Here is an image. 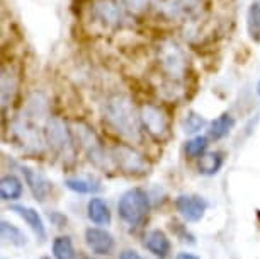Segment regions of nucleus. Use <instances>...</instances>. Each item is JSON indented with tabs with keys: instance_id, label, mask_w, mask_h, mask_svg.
I'll list each match as a JSON object with an SVG mask.
<instances>
[{
	"instance_id": "f257e3e1",
	"label": "nucleus",
	"mask_w": 260,
	"mask_h": 259,
	"mask_svg": "<svg viewBox=\"0 0 260 259\" xmlns=\"http://www.w3.org/2000/svg\"><path fill=\"white\" fill-rule=\"evenodd\" d=\"M104 121L122 138L138 141L141 138V116L136 113L133 101L126 94H114L104 104Z\"/></svg>"
},
{
	"instance_id": "f03ea898",
	"label": "nucleus",
	"mask_w": 260,
	"mask_h": 259,
	"mask_svg": "<svg viewBox=\"0 0 260 259\" xmlns=\"http://www.w3.org/2000/svg\"><path fill=\"white\" fill-rule=\"evenodd\" d=\"M117 213L126 225L138 227L145 222L150 213L148 193L141 188H131L117 202Z\"/></svg>"
},
{
	"instance_id": "7ed1b4c3",
	"label": "nucleus",
	"mask_w": 260,
	"mask_h": 259,
	"mask_svg": "<svg viewBox=\"0 0 260 259\" xmlns=\"http://www.w3.org/2000/svg\"><path fill=\"white\" fill-rule=\"evenodd\" d=\"M45 138L50 149L60 159L67 160V162H72L75 159V140H73L70 130L67 128V125L61 120H48L45 126Z\"/></svg>"
},
{
	"instance_id": "20e7f679",
	"label": "nucleus",
	"mask_w": 260,
	"mask_h": 259,
	"mask_svg": "<svg viewBox=\"0 0 260 259\" xmlns=\"http://www.w3.org/2000/svg\"><path fill=\"white\" fill-rule=\"evenodd\" d=\"M158 60H160V67L170 79H182L185 70H187V58H185V53L182 51L175 41H165L164 45L160 46L158 51Z\"/></svg>"
},
{
	"instance_id": "39448f33",
	"label": "nucleus",
	"mask_w": 260,
	"mask_h": 259,
	"mask_svg": "<svg viewBox=\"0 0 260 259\" xmlns=\"http://www.w3.org/2000/svg\"><path fill=\"white\" fill-rule=\"evenodd\" d=\"M75 138L78 141V145L85 150L87 157L92 164H95L97 167L101 165H106L107 162V155L104 152V147H102V141L101 138L97 136V133L94 130L90 128L89 125L85 123H75Z\"/></svg>"
},
{
	"instance_id": "423d86ee",
	"label": "nucleus",
	"mask_w": 260,
	"mask_h": 259,
	"mask_svg": "<svg viewBox=\"0 0 260 259\" xmlns=\"http://www.w3.org/2000/svg\"><path fill=\"white\" fill-rule=\"evenodd\" d=\"M111 160L117 169H121L126 174H145L148 172V164L143 159V155L136 152L129 145H116L111 150Z\"/></svg>"
},
{
	"instance_id": "0eeeda50",
	"label": "nucleus",
	"mask_w": 260,
	"mask_h": 259,
	"mask_svg": "<svg viewBox=\"0 0 260 259\" xmlns=\"http://www.w3.org/2000/svg\"><path fill=\"white\" fill-rule=\"evenodd\" d=\"M141 123L146 131L156 140H165L169 136V120L164 111L155 104H145L141 107Z\"/></svg>"
},
{
	"instance_id": "6e6552de",
	"label": "nucleus",
	"mask_w": 260,
	"mask_h": 259,
	"mask_svg": "<svg viewBox=\"0 0 260 259\" xmlns=\"http://www.w3.org/2000/svg\"><path fill=\"white\" fill-rule=\"evenodd\" d=\"M175 208H177V212L184 220L196 223L204 218V215L209 208V203L208 199L199 196V194H180L175 199Z\"/></svg>"
},
{
	"instance_id": "1a4fd4ad",
	"label": "nucleus",
	"mask_w": 260,
	"mask_h": 259,
	"mask_svg": "<svg viewBox=\"0 0 260 259\" xmlns=\"http://www.w3.org/2000/svg\"><path fill=\"white\" fill-rule=\"evenodd\" d=\"M85 244L94 254L107 256V254H111L114 251L116 241H114V237H112V234L107 232L106 228L89 227L85 231Z\"/></svg>"
},
{
	"instance_id": "9d476101",
	"label": "nucleus",
	"mask_w": 260,
	"mask_h": 259,
	"mask_svg": "<svg viewBox=\"0 0 260 259\" xmlns=\"http://www.w3.org/2000/svg\"><path fill=\"white\" fill-rule=\"evenodd\" d=\"M21 170H22L24 181H26V184L29 186V189H31L32 196L36 198L39 203H45L46 198L50 196V193H51V183L41 172H38V170H34L31 167H26V165H22Z\"/></svg>"
},
{
	"instance_id": "9b49d317",
	"label": "nucleus",
	"mask_w": 260,
	"mask_h": 259,
	"mask_svg": "<svg viewBox=\"0 0 260 259\" xmlns=\"http://www.w3.org/2000/svg\"><path fill=\"white\" fill-rule=\"evenodd\" d=\"M143 244H145V247L158 259H167L172 251L170 239L167 237L165 232L160 231V228H153V231L146 232Z\"/></svg>"
},
{
	"instance_id": "f8f14e48",
	"label": "nucleus",
	"mask_w": 260,
	"mask_h": 259,
	"mask_svg": "<svg viewBox=\"0 0 260 259\" xmlns=\"http://www.w3.org/2000/svg\"><path fill=\"white\" fill-rule=\"evenodd\" d=\"M11 212L19 215V217H21L24 222L32 228V232L36 234L39 241H45L46 239V227H45V222H43L41 215H39L36 210L31 208V207H24V205H11Z\"/></svg>"
},
{
	"instance_id": "ddd939ff",
	"label": "nucleus",
	"mask_w": 260,
	"mask_h": 259,
	"mask_svg": "<svg viewBox=\"0 0 260 259\" xmlns=\"http://www.w3.org/2000/svg\"><path fill=\"white\" fill-rule=\"evenodd\" d=\"M95 16L107 26H119L122 21V12L119 6L112 0H101L95 6Z\"/></svg>"
},
{
	"instance_id": "4468645a",
	"label": "nucleus",
	"mask_w": 260,
	"mask_h": 259,
	"mask_svg": "<svg viewBox=\"0 0 260 259\" xmlns=\"http://www.w3.org/2000/svg\"><path fill=\"white\" fill-rule=\"evenodd\" d=\"M87 215L90 222L95 225H109L111 223V210L102 198H90L87 203Z\"/></svg>"
},
{
	"instance_id": "2eb2a0df",
	"label": "nucleus",
	"mask_w": 260,
	"mask_h": 259,
	"mask_svg": "<svg viewBox=\"0 0 260 259\" xmlns=\"http://www.w3.org/2000/svg\"><path fill=\"white\" fill-rule=\"evenodd\" d=\"M199 0H170L165 6L167 12L172 17L177 19H190L199 12Z\"/></svg>"
},
{
	"instance_id": "dca6fc26",
	"label": "nucleus",
	"mask_w": 260,
	"mask_h": 259,
	"mask_svg": "<svg viewBox=\"0 0 260 259\" xmlns=\"http://www.w3.org/2000/svg\"><path fill=\"white\" fill-rule=\"evenodd\" d=\"M22 181L14 174H6L0 181V196L4 202H17L22 196Z\"/></svg>"
},
{
	"instance_id": "f3484780",
	"label": "nucleus",
	"mask_w": 260,
	"mask_h": 259,
	"mask_svg": "<svg viewBox=\"0 0 260 259\" xmlns=\"http://www.w3.org/2000/svg\"><path fill=\"white\" fill-rule=\"evenodd\" d=\"M0 234H2V241L6 244H11V246L16 247H22L27 244V237L21 228L9 223L7 220H2L0 222Z\"/></svg>"
},
{
	"instance_id": "a211bd4d",
	"label": "nucleus",
	"mask_w": 260,
	"mask_h": 259,
	"mask_svg": "<svg viewBox=\"0 0 260 259\" xmlns=\"http://www.w3.org/2000/svg\"><path fill=\"white\" fill-rule=\"evenodd\" d=\"M0 97H2V107L4 111L7 109V106L11 104V101L14 99V94H16V75H14L12 70H9L7 67L2 68V82H0Z\"/></svg>"
},
{
	"instance_id": "6ab92c4d",
	"label": "nucleus",
	"mask_w": 260,
	"mask_h": 259,
	"mask_svg": "<svg viewBox=\"0 0 260 259\" xmlns=\"http://www.w3.org/2000/svg\"><path fill=\"white\" fill-rule=\"evenodd\" d=\"M223 164H224L223 154H219V152L204 154L203 157L199 159V164H198L199 174H203V176H214V174L219 172V169L223 167Z\"/></svg>"
},
{
	"instance_id": "aec40b11",
	"label": "nucleus",
	"mask_w": 260,
	"mask_h": 259,
	"mask_svg": "<svg viewBox=\"0 0 260 259\" xmlns=\"http://www.w3.org/2000/svg\"><path fill=\"white\" fill-rule=\"evenodd\" d=\"M65 186L70 189V191L78 193V194H94V193H99L102 189V186L97 181L83 179V178H68L65 179Z\"/></svg>"
},
{
	"instance_id": "412c9836",
	"label": "nucleus",
	"mask_w": 260,
	"mask_h": 259,
	"mask_svg": "<svg viewBox=\"0 0 260 259\" xmlns=\"http://www.w3.org/2000/svg\"><path fill=\"white\" fill-rule=\"evenodd\" d=\"M235 120L233 116H230L228 113H224L221 116H218L209 126V136L213 140H221L226 135H230V131L233 130Z\"/></svg>"
},
{
	"instance_id": "4be33fe9",
	"label": "nucleus",
	"mask_w": 260,
	"mask_h": 259,
	"mask_svg": "<svg viewBox=\"0 0 260 259\" xmlns=\"http://www.w3.org/2000/svg\"><path fill=\"white\" fill-rule=\"evenodd\" d=\"M53 256H55V259H77L72 239L67 236L56 237L53 241Z\"/></svg>"
},
{
	"instance_id": "5701e85b",
	"label": "nucleus",
	"mask_w": 260,
	"mask_h": 259,
	"mask_svg": "<svg viewBox=\"0 0 260 259\" xmlns=\"http://www.w3.org/2000/svg\"><path fill=\"white\" fill-rule=\"evenodd\" d=\"M248 34L253 41H260V0L253 2L247 14Z\"/></svg>"
},
{
	"instance_id": "b1692460",
	"label": "nucleus",
	"mask_w": 260,
	"mask_h": 259,
	"mask_svg": "<svg viewBox=\"0 0 260 259\" xmlns=\"http://www.w3.org/2000/svg\"><path fill=\"white\" fill-rule=\"evenodd\" d=\"M208 138L206 136H194L192 140H189L185 143V155L190 159H196V157H203L206 149H208Z\"/></svg>"
},
{
	"instance_id": "393cba45",
	"label": "nucleus",
	"mask_w": 260,
	"mask_h": 259,
	"mask_svg": "<svg viewBox=\"0 0 260 259\" xmlns=\"http://www.w3.org/2000/svg\"><path fill=\"white\" fill-rule=\"evenodd\" d=\"M204 125H206V120L203 118V116H199L196 113H189L182 121V128H184L185 133H189V135L198 133V131H201L204 128Z\"/></svg>"
},
{
	"instance_id": "a878e982",
	"label": "nucleus",
	"mask_w": 260,
	"mask_h": 259,
	"mask_svg": "<svg viewBox=\"0 0 260 259\" xmlns=\"http://www.w3.org/2000/svg\"><path fill=\"white\" fill-rule=\"evenodd\" d=\"M124 4L129 9H135V11H141L150 4V0H124Z\"/></svg>"
},
{
	"instance_id": "bb28decb",
	"label": "nucleus",
	"mask_w": 260,
	"mask_h": 259,
	"mask_svg": "<svg viewBox=\"0 0 260 259\" xmlns=\"http://www.w3.org/2000/svg\"><path fill=\"white\" fill-rule=\"evenodd\" d=\"M117 259H145V257L141 256L140 252L133 251V249H124V251L119 254V257H117Z\"/></svg>"
},
{
	"instance_id": "cd10ccee",
	"label": "nucleus",
	"mask_w": 260,
	"mask_h": 259,
	"mask_svg": "<svg viewBox=\"0 0 260 259\" xmlns=\"http://www.w3.org/2000/svg\"><path fill=\"white\" fill-rule=\"evenodd\" d=\"M50 218H51V222H55L56 227H65V223H67V217H65V215H61V213H58V212H53L50 215Z\"/></svg>"
},
{
	"instance_id": "c85d7f7f",
	"label": "nucleus",
	"mask_w": 260,
	"mask_h": 259,
	"mask_svg": "<svg viewBox=\"0 0 260 259\" xmlns=\"http://www.w3.org/2000/svg\"><path fill=\"white\" fill-rule=\"evenodd\" d=\"M175 259H199V257L194 256V254H189V252H180L175 256Z\"/></svg>"
},
{
	"instance_id": "c756f323",
	"label": "nucleus",
	"mask_w": 260,
	"mask_h": 259,
	"mask_svg": "<svg viewBox=\"0 0 260 259\" xmlns=\"http://www.w3.org/2000/svg\"><path fill=\"white\" fill-rule=\"evenodd\" d=\"M257 94H258V97H260V80H258V84H257Z\"/></svg>"
},
{
	"instance_id": "7c9ffc66",
	"label": "nucleus",
	"mask_w": 260,
	"mask_h": 259,
	"mask_svg": "<svg viewBox=\"0 0 260 259\" xmlns=\"http://www.w3.org/2000/svg\"><path fill=\"white\" fill-rule=\"evenodd\" d=\"M83 259H95V257H90V256H87V257H83Z\"/></svg>"
},
{
	"instance_id": "2f4dec72",
	"label": "nucleus",
	"mask_w": 260,
	"mask_h": 259,
	"mask_svg": "<svg viewBox=\"0 0 260 259\" xmlns=\"http://www.w3.org/2000/svg\"><path fill=\"white\" fill-rule=\"evenodd\" d=\"M41 259H50V257H41Z\"/></svg>"
},
{
	"instance_id": "473e14b6",
	"label": "nucleus",
	"mask_w": 260,
	"mask_h": 259,
	"mask_svg": "<svg viewBox=\"0 0 260 259\" xmlns=\"http://www.w3.org/2000/svg\"><path fill=\"white\" fill-rule=\"evenodd\" d=\"M4 259H6V257H4Z\"/></svg>"
}]
</instances>
